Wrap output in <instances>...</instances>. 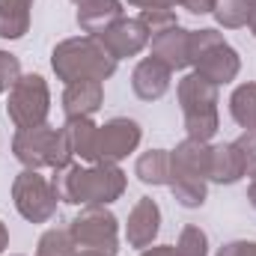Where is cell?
I'll return each mask as SVG.
<instances>
[{"label":"cell","instance_id":"cell-1","mask_svg":"<svg viewBox=\"0 0 256 256\" xmlns=\"http://www.w3.org/2000/svg\"><path fill=\"white\" fill-rule=\"evenodd\" d=\"M60 202L68 206H110L126 194L128 176L120 164H68L51 179Z\"/></svg>","mask_w":256,"mask_h":256},{"label":"cell","instance_id":"cell-2","mask_svg":"<svg viewBox=\"0 0 256 256\" xmlns=\"http://www.w3.org/2000/svg\"><path fill=\"white\" fill-rule=\"evenodd\" d=\"M51 68L63 84L74 80H108L116 72V60L96 36H74L63 39L51 51Z\"/></svg>","mask_w":256,"mask_h":256},{"label":"cell","instance_id":"cell-3","mask_svg":"<svg viewBox=\"0 0 256 256\" xmlns=\"http://www.w3.org/2000/svg\"><path fill=\"white\" fill-rule=\"evenodd\" d=\"M191 66L208 84L224 86L238 78L242 57L224 39V33H218L214 27H202V30H191Z\"/></svg>","mask_w":256,"mask_h":256},{"label":"cell","instance_id":"cell-4","mask_svg":"<svg viewBox=\"0 0 256 256\" xmlns=\"http://www.w3.org/2000/svg\"><path fill=\"white\" fill-rule=\"evenodd\" d=\"M179 108H182V120L188 128V137L194 140H212L220 128L218 120V86L208 84L206 78H200L196 72L185 74L179 80Z\"/></svg>","mask_w":256,"mask_h":256},{"label":"cell","instance_id":"cell-5","mask_svg":"<svg viewBox=\"0 0 256 256\" xmlns=\"http://www.w3.org/2000/svg\"><path fill=\"white\" fill-rule=\"evenodd\" d=\"M68 232L74 238L78 256H116L120 254V220L104 206H84L72 218Z\"/></svg>","mask_w":256,"mask_h":256},{"label":"cell","instance_id":"cell-6","mask_svg":"<svg viewBox=\"0 0 256 256\" xmlns=\"http://www.w3.org/2000/svg\"><path fill=\"white\" fill-rule=\"evenodd\" d=\"M6 114L12 120V126L18 128H36L45 126L48 114H51V90H48V80L36 72L30 74H21L12 90H9V98H6Z\"/></svg>","mask_w":256,"mask_h":256},{"label":"cell","instance_id":"cell-7","mask_svg":"<svg viewBox=\"0 0 256 256\" xmlns=\"http://www.w3.org/2000/svg\"><path fill=\"white\" fill-rule=\"evenodd\" d=\"M12 202L18 214L30 224H48L57 214L60 196L54 185L39 173V170H21L12 182Z\"/></svg>","mask_w":256,"mask_h":256},{"label":"cell","instance_id":"cell-8","mask_svg":"<svg viewBox=\"0 0 256 256\" xmlns=\"http://www.w3.org/2000/svg\"><path fill=\"white\" fill-rule=\"evenodd\" d=\"M143 140V128L128 116H114L96 134V164H120L131 152H137Z\"/></svg>","mask_w":256,"mask_h":256},{"label":"cell","instance_id":"cell-9","mask_svg":"<svg viewBox=\"0 0 256 256\" xmlns=\"http://www.w3.org/2000/svg\"><path fill=\"white\" fill-rule=\"evenodd\" d=\"M54 149H57V128H51L48 122L36 128H21L12 137V155L24 170L54 167Z\"/></svg>","mask_w":256,"mask_h":256},{"label":"cell","instance_id":"cell-10","mask_svg":"<svg viewBox=\"0 0 256 256\" xmlns=\"http://www.w3.org/2000/svg\"><path fill=\"white\" fill-rule=\"evenodd\" d=\"M108 51H110V57L120 63V60H126V57H137L143 48H149V30L143 27V21L140 18H120L116 24H110L102 36H96Z\"/></svg>","mask_w":256,"mask_h":256},{"label":"cell","instance_id":"cell-11","mask_svg":"<svg viewBox=\"0 0 256 256\" xmlns=\"http://www.w3.org/2000/svg\"><path fill=\"white\" fill-rule=\"evenodd\" d=\"M161 232V208L152 196H140L134 202V208L128 212V220H126V242L128 248L134 250H146L155 244Z\"/></svg>","mask_w":256,"mask_h":256},{"label":"cell","instance_id":"cell-12","mask_svg":"<svg viewBox=\"0 0 256 256\" xmlns=\"http://www.w3.org/2000/svg\"><path fill=\"white\" fill-rule=\"evenodd\" d=\"M208 170H212V143H206V140L185 137L170 152V179L173 176H191V179L208 182Z\"/></svg>","mask_w":256,"mask_h":256},{"label":"cell","instance_id":"cell-13","mask_svg":"<svg viewBox=\"0 0 256 256\" xmlns=\"http://www.w3.org/2000/svg\"><path fill=\"white\" fill-rule=\"evenodd\" d=\"M149 57L161 60L167 68H188L191 66V30L185 27H170L158 36L149 39Z\"/></svg>","mask_w":256,"mask_h":256},{"label":"cell","instance_id":"cell-14","mask_svg":"<svg viewBox=\"0 0 256 256\" xmlns=\"http://www.w3.org/2000/svg\"><path fill=\"white\" fill-rule=\"evenodd\" d=\"M170 78H173V68H167L155 57H143L131 72V90L143 102H158L170 90Z\"/></svg>","mask_w":256,"mask_h":256},{"label":"cell","instance_id":"cell-15","mask_svg":"<svg viewBox=\"0 0 256 256\" xmlns=\"http://www.w3.org/2000/svg\"><path fill=\"white\" fill-rule=\"evenodd\" d=\"M104 104V86L102 80H74L63 90V114L66 120L74 116H92Z\"/></svg>","mask_w":256,"mask_h":256},{"label":"cell","instance_id":"cell-16","mask_svg":"<svg viewBox=\"0 0 256 256\" xmlns=\"http://www.w3.org/2000/svg\"><path fill=\"white\" fill-rule=\"evenodd\" d=\"M122 15V3L120 0H90V3H80L78 6V27L86 33V36H102L110 24H116Z\"/></svg>","mask_w":256,"mask_h":256},{"label":"cell","instance_id":"cell-17","mask_svg":"<svg viewBox=\"0 0 256 256\" xmlns=\"http://www.w3.org/2000/svg\"><path fill=\"white\" fill-rule=\"evenodd\" d=\"M244 179V167L238 158L236 143H218L212 146V170H208V182L218 185H236Z\"/></svg>","mask_w":256,"mask_h":256},{"label":"cell","instance_id":"cell-18","mask_svg":"<svg viewBox=\"0 0 256 256\" xmlns=\"http://www.w3.org/2000/svg\"><path fill=\"white\" fill-rule=\"evenodd\" d=\"M68 140V149L72 155L96 164V134H98V126L92 122V116H74V120H66V126L60 128Z\"/></svg>","mask_w":256,"mask_h":256},{"label":"cell","instance_id":"cell-19","mask_svg":"<svg viewBox=\"0 0 256 256\" xmlns=\"http://www.w3.org/2000/svg\"><path fill=\"white\" fill-rule=\"evenodd\" d=\"M33 0H0V39H21L30 30Z\"/></svg>","mask_w":256,"mask_h":256},{"label":"cell","instance_id":"cell-20","mask_svg":"<svg viewBox=\"0 0 256 256\" xmlns=\"http://www.w3.org/2000/svg\"><path fill=\"white\" fill-rule=\"evenodd\" d=\"M134 176L143 182V185H167L170 182V152L167 149H149L137 158L134 164Z\"/></svg>","mask_w":256,"mask_h":256},{"label":"cell","instance_id":"cell-21","mask_svg":"<svg viewBox=\"0 0 256 256\" xmlns=\"http://www.w3.org/2000/svg\"><path fill=\"white\" fill-rule=\"evenodd\" d=\"M230 114L236 126L244 128L248 134H256V84H238L230 96Z\"/></svg>","mask_w":256,"mask_h":256},{"label":"cell","instance_id":"cell-22","mask_svg":"<svg viewBox=\"0 0 256 256\" xmlns=\"http://www.w3.org/2000/svg\"><path fill=\"white\" fill-rule=\"evenodd\" d=\"M167 188L173 191V200L182 208H200L208 196V182L206 179H191V176H173Z\"/></svg>","mask_w":256,"mask_h":256},{"label":"cell","instance_id":"cell-23","mask_svg":"<svg viewBox=\"0 0 256 256\" xmlns=\"http://www.w3.org/2000/svg\"><path fill=\"white\" fill-rule=\"evenodd\" d=\"M36 256H78L72 232L60 230V226L45 230L42 238H39V244H36Z\"/></svg>","mask_w":256,"mask_h":256},{"label":"cell","instance_id":"cell-24","mask_svg":"<svg viewBox=\"0 0 256 256\" xmlns=\"http://www.w3.org/2000/svg\"><path fill=\"white\" fill-rule=\"evenodd\" d=\"M214 21L226 30H238L248 24V15H250V0H214V9H212Z\"/></svg>","mask_w":256,"mask_h":256},{"label":"cell","instance_id":"cell-25","mask_svg":"<svg viewBox=\"0 0 256 256\" xmlns=\"http://www.w3.org/2000/svg\"><path fill=\"white\" fill-rule=\"evenodd\" d=\"M173 248H176L179 256H208V236H206L200 226L188 224V226L179 232V242H176Z\"/></svg>","mask_w":256,"mask_h":256},{"label":"cell","instance_id":"cell-26","mask_svg":"<svg viewBox=\"0 0 256 256\" xmlns=\"http://www.w3.org/2000/svg\"><path fill=\"white\" fill-rule=\"evenodd\" d=\"M140 21H143V27L149 30V36H158V33H164V30H170V27L179 24V21H176V12H173L170 6L140 9Z\"/></svg>","mask_w":256,"mask_h":256},{"label":"cell","instance_id":"cell-27","mask_svg":"<svg viewBox=\"0 0 256 256\" xmlns=\"http://www.w3.org/2000/svg\"><path fill=\"white\" fill-rule=\"evenodd\" d=\"M236 143V149H238V158H242V167H244V176H256V134H242V137H236L232 140Z\"/></svg>","mask_w":256,"mask_h":256},{"label":"cell","instance_id":"cell-28","mask_svg":"<svg viewBox=\"0 0 256 256\" xmlns=\"http://www.w3.org/2000/svg\"><path fill=\"white\" fill-rule=\"evenodd\" d=\"M21 78V63L12 51H0V96L12 90V84Z\"/></svg>","mask_w":256,"mask_h":256},{"label":"cell","instance_id":"cell-29","mask_svg":"<svg viewBox=\"0 0 256 256\" xmlns=\"http://www.w3.org/2000/svg\"><path fill=\"white\" fill-rule=\"evenodd\" d=\"M218 256H256V242H244V238H238V242H226Z\"/></svg>","mask_w":256,"mask_h":256},{"label":"cell","instance_id":"cell-30","mask_svg":"<svg viewBox=\"0 0 256 256\" xmlns=\"http://www.w3.org/2000/svg\"><path fill=\"white\" fill-rule=\"evenodd\" d=\"M176 6L188 9L191 15H212V9H214V0H176Z\"/></svg>","mask_w":256,"mask_h":256},{"label":"cell","instance_id":"cell-31","mask_svg":"<svg viewBox=\"0 0 256 256\" xmlns=\"http://www.w3.org/2000/svg\"><path fill=\"white\" fill-rule=\"evenodd\" d=\"M140 256H179L173 244H152L146 250H140Z\"/></svg>","mask_w":256,"mask_h":256},{"label":"cell","instance_id":"cell-32","mask_svg":"<svg viewBox=\"0 0 256 256\" xmlns=\"http://www.w3.org/2000/svg\"><path fill=\"white\" fill-rule=\"evenodd\" d=\"M131 6H140V9H152V6H176V0H126Z\"/></svg>","mask_w":256,"mask_h":256},{"label":"cell","instance_id":"cell-33","mask_svg":"<svg viewBox=\"0 0 256 256\" xmlns=\"http://www.w3.org/2000/svg\"><path fill=\"white\" fill-rule=\"evenodd\" d=\"M9 248V230H6V224L0 220V254Z\"/></svg>","mask_w":256,"mask_h":256},{"label":"cell","instance_id":"cell-34","mask_svg":"<svg viewBox=\"0 0 256 256\" xmlns=\"http://www.w3.org/2000/svg\"><path fill=\"white\" fill-rule=\"evenodd\" d=\"M248 27H250V33H254V39H256V3H250V15H248Z\"/></svg>","mask_w":256,"mask_h":256},{"label":"cell","instance_id":"cell-35","mask_svg":"<svg viewBox=\"0 0 256 256\" xmlns=\"http://www.w3.org/2000/svg\"><path fill=\"white\" fill-rule=\"evenodd\" d=\"M248 202L256 208V176L250 179V188H248Z\"/></svg>","mask_w":256,"mask_h":256},{"label":"cell","instance_id":"cell-36","mask_svg":"<svg viewBox=\"0 0 256 256\" xmlns=\"http://www.w3.org/2000/svg\"><path fill=\"white\" fill-rule=\"evenodd\" d=\"M72 3H74V6H80V3H90V0H72Z\"/></svg>","mask_w":256,"mask_h":256},{"label":"cell","instance_id":"cell-37","mask_svg":"<svg viewBox=\"0 0 256 256\" xmlns=\"http://www.w3.org/2000/svg\"><path fill=\"white\" fill-rule=\"evenodd\" d=\"M250 3H256V0H250Z\"/></svg>","mask_w":256,"mask_h":256},{"label":"cell","instance_id":"cell-38","mask_svg":"<svg viewBox=\"0 0 256 256\" xmlns=\"http://www.w3.org/2000/svg\"><path fill=\"white\" fill-rule=\"evenodd\" d=\"M15 256H21V254H15Z\"/></svg>","mask_w":256,"mask_h":256}]
</instances>
